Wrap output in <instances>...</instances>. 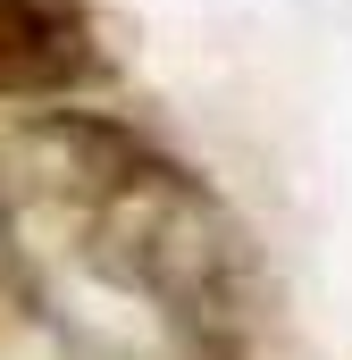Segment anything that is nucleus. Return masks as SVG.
<instances>
[{
    "label": "nucleus",
    "instance_id": "obj_1",
    "mask_svg": "<svg viewBox=\"0 0 352 360\" xmlns=\"http://www.w3.org/2000/svg\"><path fill=\"white\" fill-rule=\"evenodd\" d=\"M0 210L42 285H76L109 360H244L268 327V269L227 193L151 134L51 109L0 134Z\"/></svg>",
    "mask_w": 352,
    "mask_h": 360
},
{
    "label": "nucleus",
    "instance_id": "obj_2",
    "mask_svg": "<svg viewBox=\"0 0 352 360\" xmlns=\"http://www.w3.org/2000/svg\"><path fill=\"white\" fill-rule=\"evenodd\" d=\"M101 76V0H0V101H68Z\"/></svg>",
    "mask_w": 352,
    "mask_h": 360
},
{
    "label": "nucleus",
    "instance_id": "obj_3",
    "mask_svg": "<svg viewBox=\"0 0 352 360\" xmlns=\"http://www.w3.org/2000/svg\"><path fill=\"white\" fill-rule=\"evenodd\" d=\"M25 319H34V260H25V243H17V226H8V210H0V344H8Z\"/></svg>",
    "mask_w": 352,
    "mask_h": 360
}]
</instances>
